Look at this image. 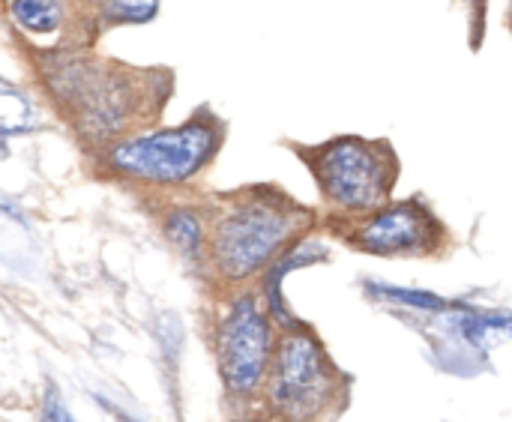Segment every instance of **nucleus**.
Listing matches in <instances>:
<instances>
[{
	"label": "nucleus",
	"mask_w": 512,
	"mask_h": 422,
	"mask_svg": "<svg viewBox=\"0 0 512 422\" xmlns=\"http://www.w3.org/2000/svg\"><path fill=\"white\" fill-rule=\"evenodd\" d=\"M42 78L63 111L69 126H75L81 144L105 150L111 141L141 129L153 111V99H162L165 78L147 75L144 69H129L123 63L93 60L75 51H54L42 57Z\"/></svg>",
	"instance_id": "f257e3e1"
},
{
	"label": "nucleus",
	"mask_w": 512,
	"mask_h": 422,
	"mask_svg": "<svg viewBox=\"0 0 512 422\" xmlns=\"http://www.w3.org/2000/svg\"><path fill=\"white\" fill-rule=\"evenodd\" d=\"M315 216L279 189H246L210 213L207 270L228 288H243L303 234Z\"/></svg>",
	"instance_id": "f03ea898"
},
{
	"label": "nucleus",
	"mask_w": 512,
	"mask_h": 422,
	"mask_svg": "<svg viewBox=\"0 0 512 422\" xmlns=\"http://www.w3.org/2000/svg\"><path fill=\"white\" fill-rule=\"evenodd\" d=\"M225 126L213 111H198L177 126H141L105 150L99 165L120 183L141 189H183L219 156Z\"/></svg>",
	"instance_id": "7ed1b4c3"
},
{
	"label": "nucleus",
	"mask_w": 512,
	"mask_h": 422,
	"mask_svg": "<svg viewBox=\"0 0 512 422\" xmlns=\"http://www.w3.org/2000/svg\"><path fill=\"white\" fill-rule=\"evenodd\" d=\"M318 192L333 216L357 219L393 198L399 180V156L387 141L339 135L300 150Z\"/></svg>",
	"instance_id": "20e7f679"
},
{
	"label": "nucleus",
	"mask_w": 512,
	"mask_h": 422,
	"mask_svg": "<svg viewBox=\"0 0 512 422\" xmlns=\"http://www.w3.org/2000/svg\"><path fill=\"white\" fill-rule=\"evenodd\" d=\"M267 402L282 422H315L339 393V372L303 324L282 330L267 372Z\"/></svg>",
	"instance_id": "39448f33"
},
{
	"label": "nucleus",
	"mask_w": 512,
	"mask_h": 422,
	"mask_svg": "<svg viewBox=\"0 0 512 422\" xmlns=\"http://www.w3.org/2000/svg\"><path fill=\"white\" fill-rule=\"evenodd\" d=\"M213 345L225 390L237 399L255 396L267 381L276 351V321L258 291L237 288L222 303Z\"/></svg>",
	"instance_id": "423d86ee"
},
{
	"label": "nucleus",
	"mask_w": 512,
	"mask_h": 422,
	"mask_svg": "<svg viewBox=\"0 0 512 422\" xmlns=\"http://www.w3.org/2000/svg\"><path fill=\"white\" fill-rule=\"evenodd\" d=\"M348 222L345 240L378 258H429L447 243L441 219L420 198L387 201L384 207Z\"/></svg>",
	"instance_id": "0eeeda50"
},
{
	"label": "nucleus",
	"mask_w": 512,
	"mask_h": 422,
	"mask_svg": "<svg viewBox=\"0 0 512 422\" xmlns=\"http://www.w3.org/2000/svg\"><path fill=\"white\" fill-rule=\"evenodd\" d=\"M6 12L12 27L33 42H57L78 27L75 0H9Z\"/></svg>",
	"instance_id": "6e6552de"
},
{
	"label": "nucleus",
	"mask_w": 512,
	"mask_h": 422,
	"mask_svg": "<svg viewBox=\"0 0 512 422\" xmlns=\"http://www.w3.org/2000/svg\"><path fill=\"white\" fill-rule=\"evenodd\" d=\"M438 324L477 351H489L504 342H512V312L507 309L489 312L471 306H459V309L447 306L444 312H438Z\"/></svg>",
	"instance_id": "1a4fd4ad"
},
{
	"label": "nucleus",
	"mask_w": 512,
	"mask_h": 422,
	"mask_svg": "<svg viewBox=\"0 0 512 422\" xmlns=\"http://www.w3.org/2000/svg\"><path fill=\"white\" fill-rule=\"evenodd\" d=\"M210 213L195 204H171L162 210V237L192 267H207Z\"/></svg>",
	"instance_id": "9d476101"
},
{
	"label": "nucleus",
	"mask_w": 512,
	"mask_h": 422,
	"mask_svg": "<svg viewBox=\"0 0 512 422\" xmlns=\"http://www.w3.org/2000/svg\"><path fill=\"white\" fill-rule=\"evenodd\" d=\"M159 0H90L93 27H141L159 15Z\"/></svg>",
	"instance_id": "9b49d317"
},
{
	"label": "nucleus",
	"mask_w": 512,
	"mask_h": 422,
	"mask_svg": "<svg viewBox=\"0 0 512 422\" xmlns=\"http://www.w3.org/2000/svg\"><path fill=\"white\" fill-rule=\"evenodd\" d=\"M39 126V108L33 96L15 84L0 81V138L27 135Z\"/></svg>",
	"instance_id": "f8f14e48"
},
{
	"label": "nucleus",
	"mask_w": 512,
	"mask_h": 422,
	"mask_svg": "<svg viewBox=\"0 0 512 422\" xmlns=\"http://www.w3.org/2000/svg\"><path fill=\"white\" fill-rule=\"evenodd\" d=\"M366 291L375 300H384V303H393V306H402V309H411V312H423V315H438V312H444L450 306L444 297H438L432 291H420V288H399V285L369 282Z\"/></svg>",
	"instance_id": "ddd939ff"
},
{
	"label": "nucleus",
	"mask_w": 512,
	"mask_h": 422,
	"mask_svg": "<svg viewBox=\"0 0 512 422\" xmlns=\"http://www.w3.org/2000/svg\"><path fill=\"white\" fill-rule=\"evenodd\" d=\"M42 422H78L69 414L66 402L60 399V393L54 387H48L42 396Z\"/></svg>",
	"instance_id": "4468645a"
},
{
	"label": "nucleus",
	"mask_w": 512,
	"mask_h": 422,
	"mask_svg": "<svg viewBox=\"0 0 512 422\" xmlns=\"http://www.w3.org/2000/svg\"><path fill=\"white\" fill-rule=\"evenodd\" d=\"M0 210H6V213H9V216L15 219V222H24V213H21V210H18V207H15L12 201H6V198H0Z\"/></svg>",
	"instance_id": "2eb2a0df"
},
{
	"label": "nucleus",
	"mask_w": 512,
	"mask_h": 422,
	"mask_svg": "<svg viewBox=\"0 0 512 422\" xmlns=\"http://www.w3.org/2000/svg\"><path fill=\"white\" fill-rule=\"evenodd\" d=\"M243 422H267V420H255V417H252V420H243Z\"/></svg>",
	"instance_id": "dca6fc26"
}]
</instances>
